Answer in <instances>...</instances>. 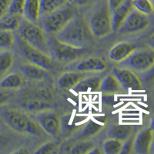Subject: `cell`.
I'll return each mask as SVG.
<instances>
[{"mask_svg": "<svg viewBox=\"0 0 154 154\" xmlns=\"http://www.w3.org/2000/svg\"><path fill=\"white\" fill-rule=\"evenodd\" d=\"M58 40L78 48H85L93 40L86 20L75 16L63 29L54 35Z\"/></svg>", "mask_w": 154, "mask_h": 154, "instance_id": "6da1fadb", "label": "cell"}, {"mask_svg": "<svg viewBox=\"0 0 154 154\" xmlns=\"http://www.w3.org/2000/svg\"><path fill=\"white\" fill-rule=\"evenodd\" d=\"M20 71L25 77L32 80H42L46 79L49 74L47 69L29 62L20 66Z\"/></svg>", "mask_w": 154, "mask_h": 154, "instance_id": "2e32d148", "label": "cell"}, {"mask_svg": "<svg viewBox=\"0 0 154 154\" xmlns=\"http://www.w3.org/2000/svg\"><path fill=\"white\" fill-rule=\"evenodd\" d=\"M103 102L106 105L112 106L115 104V94H106V93H103Z\"/></svg>", "mask_w": 154, "mask_h": 154, "instance_id": "74e56055", "label": "cell"}, {"mask_svg": "<svg viewBox=\"0 0 154 154\" xmlns=\"http://www.w3.org/2000/svg\"><path fill=\"white\" fill-rule=\"evenodd\" d=\"M19 36L38 50L49 54L48 38L46 33L36 23H31L26 19L21 21L19 29Z\"/></svg>", "mask_w": 154, "mask_h": 154, "instance_id": "8992f818", "label": "cell"}, {"mask_svg": "<svg viewBox=\"0 0 154 154\" xmlns=\"http://www.w3.org/2000/svg\"><path fill=\"white\" fill-rule=\"evenodd\" d=\"M125 1H126V0H107L109 7L111 12H113V11L116 10L118 7H119L122 4L124 3Z\"/></svg>", "mask_w": 154, "mask_h": 154, "instance_id": "8d00e7d4", "label": "cell"}, {"mask_svg": "<svg viewBox=\"0 0 154 154\" xmlns=\"http://www.w3.org/2000/svg\"><path fill=\"white\" fill-rule=\"evenodd\" d=\"M101 153V150H100L99 148L97 147H94L93 149H92L91 150L89 151V152L88 154H100Z\"/></svg>", "mask_w": 154, "mask_h": 154, "instance_id": "b9f144b4", "label": "cell"}, {"mask_svg": "<svg viewBox=\"0 0 154 154\" xmlns=\"http://www.w3.org/2000/svg\"><path fill=\"white\" fill-rule=\"evenodd\" d=\"M133 0H126L123 4L118 7L117 9L111 12L112 18V26L113 32H117L123 24L126 18L130 14L132 9H133Z\"/></svg>", "mask_w": 154, "mask_h": 154, "instance_id": "9a60e30c", "label": "cell"}, {"mask_svg": "<svg viewBox=\"0 0 154 154\" xmlns=\"http://www.w3.org/2000/svg\"><path fill=\"white\" fill-rule=\"evenodd\" d=\"M118 79L113 74H109L102 79L100 82V90L102 93L106 94H117L123 90Z\"/></svg>", "mask_w": 154, "mask_h": 154, "instance_id": "e0dca14e", "label": "cell"}, {"mask_svg": "<svg viewBox=\"0 0 154 154\" xmlns=\"http://www.w3.org/2000/svg\"><path fill=\"white\" fill-rule=\"evenodd\" d=\"M25 1L26 0H12L7 14L14 15V16H18L23 15Z\"/></svg>", "mask_w": 154, "mask_h": 154, "instance_id": "1f68e13d", "label": "cell"}, {"mask_svg": "<svg viewBox=\"0 0 154 154\" xmlns=\"http://www.w3.org/2000/svg\"><path fill=\"white\" fill-rule=\"evenodd\" d=\"M1 118L11 130L20 134L36 135L39 131L38 123L23 111L8 109L2 112Z\"/></svg>", "mask_w": 154, "mask_h": 154, "instance_id": "3957f363", "label": "cell"}, {"mask_svg": "<svg viewBox=\"0 0 154 154\" xmlns=\"http://www.w3.org/2000/svg\"><path fill=\"white\" fill-rule=\"evenodd\" d=\"M133 142H134V137H131L126 140L123 141V149L121 151V154L130 153L133 152Z\"/></svg>", "mask_w": 154, "mask_h": 154, "instance_id": "e575fe53", "label": "cell"}, {"mask_svg": "<svg viewBox=\"0 0 154 154\" xmlns=\"http://www.w3.org/2000/svg\"><path fill=\"white\" fill-rule=\"evenodd\" d=\"M21 24V21L18 16L6 14L0 19V29L18 31Z\"/></svg>", "mask_w": 154, "mask_h": 154, "instance_id": "d4e9b609", "label": "cell"}, {"mask_svg": "<svg viewBox=\"0 0 154 154\" xmlns=\"http://www.w3.org/2000/svg\"><path fill=\"white\" fill-rule=\"evenodd\" d=\"M136 50L135 46L130 42H120L112 47L109 53L110 60L115 63H121Z\"/></svg>", "mask_w": 154, "mask_h": 154, "instance_id": "5bb4252c", "label": "cell"}, {"mask_svg": "<svg viewBox=\"0 0 154 154\" xmlns=\"http://www.w3.org/2000/svg\"><path fill=\"white\" fill-rule=\"evenodd\" d=\"M48 49L51 57L62 63H70L76 61L86 53L85 48L75 47L60 42L55 35L48 39Z\"/></svg>", "mask_w": 154, "mask_h": 154, "instance_id": "5b68a950", "label": "cell"}, {"mask_svg": "<svg viewBox=\"0 0 154 154\" xmlns=\"http://www.w3.org/2000/svg\"><path fill=\"white\" fill-rule=\"evenodd\" d=\"M149 26L148 16L133 8L117 32L120 34L137 33L146 30Z\"/></svg>", "mask_w": 154, "mask_h": 154, "instance_id": "9c48e42d", "label": "cell"}, {"mask_svg": "<svg viewBox=\"0 0 154 154\" xmlns=\"http://www.w3.org/2000/svg\"><path fill=\"white\" fill-rule=\"evenodd\" d=\"M94 143L92 141H82L73 146L70 150L72 154H85L89 153V151L94 148Z\"/></svg>", "mask_w": 154, "mask_h": 154, "instance_id": "4dcf8cb0", "label": "cell"}, {"mask_svg": "<svg viewBox=\"0 0 154 154\" xmlns=\"http://www.w3.org/2000/svg\"><path fill=\"white\" fill-rule=\"evenodd\" d=\"M150 152H154V133H153V139H152V146H151V149Z\"/></svg>", "mask_w": 154, "mask_h": 154, "instance_id": "f6af8a7d", "label": "cell"}, {"mask_svg": "<svg viewBox=\"0 0 154 154\" xmlns=\"http://www.w3.org/2000/svg\"><path fill=\"white\" fill-rule=\"evenodd\" d=\"M82 78L84 77L80 72H66L58 79V86L64 89H73Z\"/></svg>", "mask_w": 154, "mask_h": 154, "instance_id": "44dd1931", "label": "cell"}, {"mask_svg": "<svg viewBox=\"0 0 154 154\" xmlns=\"http://www.w3.org/2000/svg\"><path fill=\"white\" fill-rule=\"evenodd\" d=\"M102 79L100 76H89L82 78L73 88L76 93H86L88 91H98Z\"/></svg>", "mask_w": 154, "mask_h": 154, "instance_id": "ffe728a7", "label": "cell"}, {"mask_svg": "<svg viewBox=\"0 0 154 154\" xmlns=\"http://www.w3.org/2000/svg\"><path fill=\"white\" fill-rule=\"evenodd\" d=\"M152 4H153V7H154V0H152Z\"/></svg>", "mask_w": 154, "mask_h": 154, "instance_id": "bcb514c9", "label": "cell"}, {"mask_svg": "<svg viewBox=\"0 0 154 154\" xmlns=\"http://www.w3.org/2000/svg\"><path fill=\"white\" fill-rule=\"evenodd\" d=\"M10 95L5 91H0V106L4 105L9 101Z\"/></svg>", "mask_w": 154, "mask_h": 154, "instance_id": "ab89813d", "label": "cell"}, {"mask_svg": "<svg viewBox=\"0 0 154 154\" xmlns=\"http://www.w3.org/2000/svg\"><path fill=\"white\" fill-rule=\"evenodd\" d=\"M69 0H40V18L64 7Z\"/></svg>", "mask_w": 154, "mask_h": 154, "instance_id": "603a6c76", "label": "cell"}, {"mask_svg": "<svg viewBox=\"0 0 154 154\" xmlns=\"http://www.w3.org/2000/svg\"><path fill=\"white\" fill-rule=\"evenodd\" d=\"M12 0H0V19L8 13Z\"/></svg>", "mask_w": 154, "mask_h": 154, "instance_id": "d590c367", "label": "cell"}, {"mask_svg": "<svg viewBox=\"0 0 154 154\" xmlns=\"http://www.w3.org/2000/svg\"><path fill=\"white\" fill-rule=\"evenodd\" d=\"M103 125L101 123H99L94 120H89L82 131L80 132L81 137H91L96 136L103 129Z\"/></svg>", "mask_w": 154, "mask_h": 154, "instance_id": "83f0119b", "label": "cell"}, {"mask_svg": "<svg viewBox=\"0 0 154 154\" xmlns=\"http://www.w3.org/2000/svg\"><path fill=\"white\" fill-rule=\"evenodd\" d=\"M24 79L19 73H10L4 76L0 82V87L3 89H17L23 85Z\"/></svg>", "mask_w": 154, "mask_h": 154, "instance_id": "cb8c5ba5", "label": "cell"}, {"mask_svg": "<svg viewBox=\"0 0 154 154\" xmlns=\"http://www.w3.org/2000/svg\"><path fill=\"white\" fill-rule=\"evenodd\" d=\"M23 16L31 23H38L40 19V0H26Z\"/></svg>", "mask_w": 154, "mask_h": 154, "instance_id": "d6986e66", "label": "cell"}, {"mask_svg": "<svg viewBox=\"0 0 154 154\" xmlns=\"http://www.w3.org/2000/svg\"><path fill=\"white\" fill-rule=\"evenodd\" d=\"M16 152H17V153H29V151L27 150V149H26V148H21V149H19V150L16 151Z\"/></svg>", "mask_w": 154, "mask_h": 154, "instance_id": "ee69618b", "label": "cell"}, {"mask_svg": "<svg viewBox=\"0 0 154 154\" xmlns=\"http://www.w3.org/2000/svg\"><path fill=\"white\" fill-rule=\"evenodd\" d=\"M16 37L12 31L5 29H0V48L9 49L12 47L15 43Z\"/></svg>", "mask_w": 154, "mask_h": 154, "instance_id": "f1b7e54d", "label": "cell"}, {"mask_svg": "<svg viewBox=\"0 0 154 154\" xmlns=\"http://www.w3.org/2000/svg\"><path fill=\"white\" fill-rule=\"evenodd\" d=\"M34 96L44 101L49 102L53 100V95L52 91L48 88L43 87V86H39L34 91Z\"/></svg>", "mask_w": 154, "mask_h": 154, "instance_id": "d6a6232c", "label": "cell"}, {"mask_svg": "<svg viewBox=\"0 0 154 154\" xmlns=\"http://www.w3.org/2000/svg\"><path fill=\"white\" fill-rule=\"evenodd\" d=\"M132 132L133 130L130 126L113 124L108 130L107 135L109 138H115L122 141H125L131 137Z\"/></svg>", "mask_w": 154, "mask_h": 154, "instance_id": "7402d4cb", "label": "cell"}, {"mask_svg": "<svg viewBox=\"0 0 154 154\" xmlns=\"http://www.w3.org/2000/svg\"><path fill=\"white\" fill-rule=\"evenodd\" d=\"M147 45L154 51V34L151 35L147 39Z\"/></svg>", "mask_w": 154, "mask_h": 154, "instance_id": "60d3db41", "label": "cell"}, {"mask_svg": "<svg viewBox=\"0 0 154 154\" xmlns=\"http://www.w3.org/2000/svg\"><path fill=\"white\" fill-rule=\"evenodd\" d=\"M119 66L127 67L134 72H146L154 66V51L135 50Z\"/></svg>", "mask_w": 154, "mask_h": 154, "instance_id": "52a82bcc", "label": "cell"}, {"mask_svg": "<svg viewBox=\"0 0 154 154\" xmlns=\"http://www.w3.org/2000/svg\"><path fill=\"white\" fill-rule=\"evenodd\" d=\"M57 144L54 142H48L41 146L35 152V154H44V153H53L56 152L57 149Z\"/></svg>", "mask_w": 154, "mask_h": 154, "instance_id": "836d02e7", "label": "cell"}, {"mask_svg": "<svg viewBox=\"0 0 154 154\" xmlns=\"http://www.w3.org/2000/svg\"><path fill=\"white\" fill-rule=\"evenodd\" d=\"M153 139V132L150 129L140 131L134 137L133 152L138 154H147L150 152Z\"/></svg>", "mask_w": 154, "mask_h": 154, "instance_id": "7c38bea8", "label": "cell"}, {"mask_svg": "<svg viewBox=\"0 0 154 154\" xmlns=\"http://www.w3.org/2000/svg\"><path fill=\"white\" fill-rule=\"evenodd\" d=\"M108 64L104 59L89 57L81 61L75 66V70L80 72H102L107 69Z\"/></svg>", "mask_w": 154, "mask_h": 154, "instance_id": "4fadbf2b", "label": "cell"}, {"mask_svg": "<svg viewBox=\"0 0 154 154\" xmlns=\"http://www.w3.org/2000/svg\"><path fill=\"white\" fill-rule=\"evenodd\" d=\"M36 121L47 134L53 137H57L60 134L61 119L57 112L50 109L39 112L36 115Z\"/></svg>", "mask_w": 154, "mask_h": 154, "instance_id": "30bf717a", "label": "cell"}, {"mask_svg": "<svg viewBox=\"0 0 154 154\" xmlns=\"http://www.w3.org/2000/svg\"><path fill=\"white\" fill-rule=\"evenodd\" d=\"M17 42L19 50L27 62L47 70L53 67V59L50 55L32 46L28 42L23 40L20 36L18 37Z\"/></svg>", "mask_w": 154, "mask_h": 154, "instance_id": "ba28073f", "label": "cell"}, {"mask_svg": "<svg viewBox=\"0 0 154 154\" xmlns=\"http://www.w3.org/2000/svg\"><path fill=\"white\" fill-rule=\"evenodd\" d=\"M8 140L5 137H0V149L7 143Z\"/></svg>", "mask_w": 154, "mask_h": 154, "instance_id": "7bdbcfd3", "label": "cell"}, {"mask_svg": "<svg viewBox=\"0 0 154 154\" xmlns=\"http://www.w3.org/2000/svg\"><path fill=\"white\" fill-rule=\"evenodd\" d=\"M86 20L96 38H105L113 32L111 11L106 0H101L96 4L88 13Z\"/></svg>", "mask_w": 154, "mask_h": 154, "instance_id": "7a4b0ae2", "label": "cell"}, {"mask_svg": "<svg viewBox=\"0 0 154 154\" xmlns=\"http://www.w3.org/2000/svg\"><path fill=\"white\" fill-rule=\"evenodd\" d=\"M133 6L139 12L149 16L154 11L152 0H133Z\"/></svg>", "mask_w": 154, "mask_h": 154, "instance_id": "f546056e", "label": "cell"}, {"mask_svg": "<svg viewBox=\"0 0 154 154\" xmlns=\"http://www.w3.org/2000/svg\"><path fill=\"white\" fill-rule=\"evenodd\" d=\"M20 104H21L22 108L29 112H39L46 110V109H50L53 107V106L51 105L49 102L44 101L35 96L23 99Z\"/></svg>", "mask_w": 154, "mask_h": 154, "instance_id": "ac0fdd59", "label": "cell"}, {"mask_svg": "<svg viewBox=\"0 0 154 154\" xmlns=\"http://www.w3.org/2000/svg\"><path fill=\"white\" fill-rule=\"evenodd\" d=\"M112 74L115 75L125 90H138L142 88V82L138 75L133 70L127 67L120 66L114 67L112 70Z\"/></svg>", "mask_w": 154, "mask_h": 154, "instance_id": "8fae6325", "label": "cell"}, {"mask_svg": "<svg viewBox=\"0 0 154 154\" xmlns=\"http://www.w3.org/2000/svg\"><path fill=\"white\" fill-rule=\"evenodd\" d=\"M14 63V56L10 51L5 50L0 53V77L5 75Z\"/></svg>", "mask_w": 154, "mask_h": 154, "instance_id": "484cf974", "label": "cell"}, {"mask_svg": "<svg viewBox=\"0 0 154 154\" xmlns=\"http://www.w3.org/2000/svg\"><path fill=\"white\" fill-rule=\"evenodd\" d=\"M97 0H72V2L79 6H87L94 3Z\"/></svg>", "mask_w": 154, "mask_h": 154, "instance_id": "f35d334b", "label": "cell"}, {"mask_svg": "<svg viewBox=\"0 0 154 154\" xmlns=\"http://www.w3.org/2000/svg\"><path fill=\"white\" fill-rule=\"evenodd\" d=\"M123 145L122 140L109 138L103 143V151L106 154H119L123 149Z\"/></svg>", "mask_w": 154, "mask_h": 154, "instance_id": "4316f807", "label": "cell"}, {"mask_svg": "<svg viewBox=\"0 0 154 154\" xmlns=\"http://www.w3.org/2000/svg\"><path fill=\"white\" fill-rule=\"evenodd\" d=\"M75 16H77L75 9L70 5H65L42 17L41 27L46 34L54 35L61 31Z\"/></svg>", "mask_w": 154, "mask_h": 154, "instance_id": "277c9868", "label": "cell"}]
</instances>
